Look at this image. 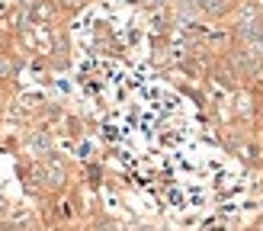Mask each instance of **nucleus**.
I'll use <instances>...</instances> for the list:
<instances>
[{"instance_id":"nucleus-1","label":"nucleus","mask_w":263,"mask_h":231,"mask_svg":"<svg viewBox=\"0 0 263 231\" xmlns=\"http://www.w3.org/2000/svg\"><path fill=\"white\" fill-rule=\"evenodd\" d=\"M202 10L205 13H221L225 10V0H202Z\"/></svg>"}]
</instances>
